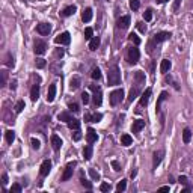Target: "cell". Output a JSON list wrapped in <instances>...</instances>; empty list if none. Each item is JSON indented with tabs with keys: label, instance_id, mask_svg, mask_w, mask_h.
<instances>
[{
	"label": "cell",
	"instance_id": "1",
	"mask_svg": "<svg viewBox=\"0 0 193 193\" xmlns=\"http://www.w3.org/2000/svg\"><path fill=\"white\" fill-rule=\"evenodd\" d=\"M107 83L109 86H116L121 83V73H119V68L118 65H113L109 68V73H107Z\"/></svg>",
	"mask_w": 193,
	"mask_h": 193
},
{
	"label": "cell",
	"instance_id": "2",
	"mask_svg": "<svg viewBox=\"0 0 193 193\" xmlns=\"http://www.w3.org/2000/svg\"><path fill=\"white\" fill-rule=\"evenodd\" d=\"M122 100H124V91L122 89H116L110 94V104L112 106H118Z\"/></svg>",
	"mask_w": 193,
	"mask_h": 193
},
{
	"label": "cell",
	"instance_id": "3",
	"mask_svg": "<svg viewBox=\"0 0 193 193\" xmlns=\"http://www.w3.org/2000/svg\"><path fill=\"white\" fill-rule=\"evenodd\" d=\"M139 57H140V51H139V48H137V47H131V48L128 50V62L134 65V64L139 62Z\"/></svg>",
	"mask_w": 193,
	"mask_h": 193
},
{
	"label": "cell",
	"instance_id": "4",
	"mask_svg": "<svg viewBox=\"0 0 193 193\" xmlns=\"http://www.w3.org/2000/svg\"><path fill=\"white\" fill-rule=\"evenodd\" d=\"M70 41H71L70 32H64V33H60V35H57V36L54 38V42H56V44H62V45H68Z\"/></svg>",
	"mask_w": 193,
	"mask_h": 193
},
{
	"label": "cell",
	"instance_id": "5",
	"mask_svg": "<svg viewBox=\"0 0 193 193\" xmlns=\"http://www.w3.org/2000/svg\"><path fill=\"white\" fill-rule=\"evenodd\" d=\"M74 167H76V161H73V163H68V164H67L65 172H64V175H62V181H68V180L73 177Z\"/></svg>",
	"mask_w": 193,
	"mask_h": 193
},
{
	"label": "cell",
	"instance_id": "6",
	"mask_svg": "<svg viewBox=\"0 0 193 193\" xmlns=\"http://www.w3.org/2000/svg\"><path fill=\"white\" fill-rule=\"evenodd\" d=\"M50 171H51V161H50V160H44L42 164H41L39 174H41L42 177H47V175L50 174Z\"/></svg>",
	"mask_w": 193,
	"mask_h": 193
},
{
	"label": "cell",
	"instance_id": "7",
	"mask_svg": "<svg viewBox=\"0 0 193 193\" xmlns=\"http://www.w3.org/2000/svg\"><path fill=\"white\" fill-rule=\"evenodd\" d=\"M50 140H51V146H53V150H54V151H59L60 146H62V140H60V137H59L57 134H51Z\"/></svg>",
	"mask_w": 193,
	"mask_h": 193
},
{
	"label": "cell",
	"instance_id": "8",
	"mask_svg": "<svg viewBox=\"0 0 193 193\" xmlns=\"http://www.w3.org/2000/svg\"><path fill=\"white\" fill-rule=\"evenodd\" d=\"M36 30H38L39 35H48L51 32V26L48 23H41V24H38Z\"/></svg>",
	"mask_w": 193,
	"mask_h": 193
},
{
	"label": "cell",
	"instance_id": "9",
	"mask_svg": "<svg viewBox=\"0 0 193 193\" xmlns=\"http://www.w3.org/2000/svg\"><path fill=\"white\" fill-rule=\"evenodd\" d=\"M86 140H88V143H94V142H97V140H98V134L95 133V130H94V128H88V133H86Z\"/></svg>",
	"mask_w": 193,
	"mask_h": 193
},
{
	"label": "cell",
	"instance_id": "10",
	"mask_svg": "<svg viewBox=\"0 0 193 193\" xmlns=\"http://www.w3.org/2000/svg\"><path fill=\"white\" fill-rule=\"evenodd\" d=\"M47 51V44L44 41H36L35 42V53L36 54H44Z\"/></svg>",
	"mask_w": 193,
	"mask_h": 193
},
{
	"label": "cell",
	"instance_id": "11",
	"mask_svg": "<svg viewBox=\"0 0 193 193\" xmlns=\"http://www.w3.org/2000/svg\"><path fill=\"white\" fill-rule=\"evenodd\" d=\"M172 36L169 32H158V33H155L154 35V42H163V41H166V39H169Z\"/></svg>",
	"mask_w": 193,
	"mask_h": 193
},
{
	"label": "cell",
	"instance_id": "12",
	"mask_svg": "<svg viewBox=\"0 0 193 193\" xmlns=\"http://www.w3.org/2000/svg\"><path fill=\"white\" fill-rule=\"evenodd\" d=\"M130 23H131L130 15H124V17H121V18L118 20V26H119L121 29H127V27L130 26Z\"/></svg>",
	"mask_w": 193,
	"mask_h": 193
},
{
	"label": "cell",
	"instance_id": "13",
	"mask_svg": "<svg viewBox=\"0 0 193 193\" xmlns=\"http://www.w3.org/2000/svg\"><path fill=\"white\" fill-rule=\"evenodd\" d=\"M143 127H145V121L137 119V121H134V122H133V125H131V131H133V133H139Z\"/></svg>",
	"mask_w": 193,
	"mask_h": 193
},
{
	"label": "cell",
	"instance_id": "14",
	"mask_svg": "<svg viewBox=\"0 0 193 193\" xmlns=\"http://www.w3.org/2000/svg\"><path fill=\"white\" fill-rule=\"evenodd\" d=\"M101 103H103V94H101V89L98 88L97 91H94V104L101 106Z\"/></svg>",
	"mask_w": 193,
	"mask_h": 193
},
{
	"label": "cell",
	"instance_id": "15",
	"mask_svg": "<svg viewBox=\"0 0 193 193\" xmlns=\"http://www.w3.org/2000/svg\"><path fill=\"white\" fill-rule=\"evenodd\" d=\"M150 97H151V88H148V89H146V91L142 94V97H140V106H142V107L148 104V101H150Z\"/></svg>",
	"mask_w": 193,
	"mask_h": 193
},
{
	"label": "cell",
	"instance_id": "16",
	"mask_svg": "<svg viewBox=\"0 0 193 193\" xmlns=\"http://www.w3.org/2000/svg\"><path fill=\"white\" fill-rule=\"evenodd\" d=\"M171 67H172L171 60H169V59H163V60H161V64H160V71H161L163 74H166V73L171 70Z\"/></svg>",
	"mask_w": 193,
	"mask_h": 193
},
{
	"label": "cell",
	"instance_id": "17",
	"mask_svg": "<svg viewBox=\"0 0 193 193\" xmlns=\"http://www.w3.org/2000/svg\"><path fill=\"white\" fill-rule=\"evenodd\" d=\"M76 11H77V8H76L74 5L67 6V8L62 11V17H71V15H74V14H76Z\"/></svg>",
	"mask_w": 193,
	"mask_h": 193
},
{
	"label": "cell",
	"instance_id": "18",
	"mask_svg": "<svg viewBox=\"0 0 193 193\" xmlns=\"http://www.w3.org/2000/svg\"><path fill=\"white\" fill-rule=\"evenodd\" d=\"M54 97H56V84H50L48 92H47V101L51 103L54 100Z\"/></svg>",
	"mask_w": 193,
	"mask_h": 193
},
{
	"label": "cell",
	"instance_id": "19",
	"mask_svg": "<svg viewBox=\"0 0 193 193\" xmlns=\"http://www.w3.org/2000/svg\"><path fill=\"white\" fill-rule=\"evenodd\" d=\"M163 155H164V153H163V151H155V153H154V160H153V166H154V167H157V166L161 163Z\"/></svg>",
	"mask_w": 193,
	"mask_h": 193
},
{
	"label": "cell",
	"instance_id": "20",
	"mask_svg": "<svg viewBox=\"0 0 193 193\" xmlns=\"http://www.w3.org/2000/svg\"><path fill=\"white\" fill-rule=\"evenodd\" d=\"M81 20H83L84 23H89V21L92 20V9H91V8H86V9L83 11V14H81Z\"/></svg>",
	"mask_w": 193,
	"mask_h": 193
},
{
	"label": "cell",
	"instance_id": "21",
	"mask_svg": "<svg viewBox=\"0 0 193 193\" xmlns=\"http://www.w3.org/2000/svg\"><path fill=\"white\" fill-rule=\"evenodd\" d=\"M39 97V84H33L32 89H30V98L32 101H36Z\"/></svg>",
	"mask_w": 193,
	"mask_h": 193
},
{
	"label": "cell",
	"instance_id": "22",
	"mask_svg": "<svg viewBox=\"0 0 193 193\" xmlns=\"http://www.w3.org/2000/svg\"><path fill=\"white\" fill-rule=\"evenodd\" d=\"M121 143H122L124 146H130V145L133 143L131 136H130V134H122V136H121Z\"/></svg>",
	"mask_w": 193,
	"mask_h": 193
},
{
	"label": "cell",
	"instance_id": "23",
	"mask_svg": "<svg viewBox=\"0 0 193 193\" xmlns=\"http://www.w3.org/2000/svg\"><path fill=\"white\" fill-rule=\"evenodd\" d=\"M98 47H100V38H98V36H95V38H92L89 41V50L95 51Z\"/></svg>",
	"mask_w": 193,
	"mask_h": 193
},
{
	"label": "cell",
	"instance_id": "24",
	"mask_svg": "<svg viewBox=\"0 0 193 193\" xmlns=\"http://www.w3.org/2000/svg\"><path fill=\"white\" fill-rule=\"evenodd\" d=\"M83 157L86 160H91V157H92V143H89L88 146L83 148Z\"/></svg>",
	"mask_w": 193,
	"mask_h": 193
},
{
	"label": "cell",
	"instance_id": "25",
	"mask_svg": "<svg viewBox=\"0 0 193 193\" xmlns=\"http://www.w3.org/2000/svg\"><path fill=\"white\" fill-rule=\"evenodd\" d=\"M190 140H192V131L189 128H184V131H183V142L189 143Z\"/></svg>",
	"mask_w": 193,
	"mask_h": 193
},
{
	"label": "cell",
	"instance_id": "26",
	"mask_svg": "<svg viewBox=\"0 0 193 193\" xmlns=\"http://www.w3.org/2000/svg\"><path fill=\"white\" fill-rule=\"evenodd\" d=\"M5 137H6V142H8V143H12V142L15 140V133H14V130H8V131L5 133Z\"/></svg>",
	"mask_w": 193,
	"mask_h": 193
},
{
	"label": "cell",
	"instance_id": "27",
	"mask_svg": "<svg viewBox=\"0 0 193 193\" xmlns=\"http://www.w3.org/2000/svg\"><path fill=\"white\" fill-rule=\"evenodd\" d=\"M166 98H167V92H164V91H163V92L160 94L158 100H157V112H160V106H161V103H163Z\"/></svg>",
	"mask_w": 193,
	"mask_h": 193
},
{
	"label": "cell",
	"instance_id": "28",
	"mask_svg": "<svg viewBox=\"0 0 193 193\" xmlns=\"http://www.w3.org/2000/svg\"><path fill=\"white\" fill-rule=\"evenodd\" d=\"M134 78H136V81H137L139 84L145 83V74H143L142 71H136V73H134Z\"/></svg>",
	"mask_w": 193,
	"mask_h": 193
},
{
	"label": "cell",
	"instance_id": "29",
	"mask_svg": "<svg viewBox=\"0 0 193 193\" xmlns=\"http://www.w3.org/2000/svg\"><path fill=\"white\" fill-rule=\"evenodd\" d=\"M68 127L71 128V130H80V121H77V119H71L70 122H68Z\"/></svg>",
	"mask_w": 193,
	"mask_h": 193
},
{
	"label": "cell",
	"instance_id": "30",
	"mask_svg": "<svg viewBox=\"0 0 193 193\" xmlns=\"http://www.w3.org/2000/svg\"><path fill=\"white\" fill-rule=\"evenodd\" d=\"M127 189V180H122V181H119L118 183V186H116V192L118 193H122L124 190Z\"/></svg>",
	"mask_w": 193,
	"mask_h": 193
},
{
	"label": "cell",
	"instance_id": "31",
	"mask_svg": "<svg viewBox=\"0 0 193 193\" xmlns=\"http://www.w3.org/2000/svg\"><path fill=\"white\" fill-rule=\"evenodd\" d=\"M59 121H64V122H70L73 118H71V115L68 113V112H62V113H59Z\"/></svg>",
	"mask_w": 193,
	"mask_h": 193
},
{
	"label": "cell",
	"instance_id": "32",
	"mask_svg": "<svg viewBox=\"0 0 193 193\" xmlns=\"http://www.w3.org/2000/svg\"><path fill=\"white\" fill-rule=\"evenodd\" d=\"M80 183H81V186H84L88 190H91V189H92V184H91V183H89V181H88V180L83 177V174L80 175Z\"/></svg>",
	"mask_w": 193,
	"mask_h": 193
},
{
	"label": "cell",
	"instance_id": "33",
	"mask_svg": "<svg viewBox=\"0 0 193 193\" xmlns=\"http://www.w3.org/2000/svg\"><path fill=\"white\" fill-rule=\"evenodd\" d=\"M137 94H139V91H137V88H133L131 91H130V95H128V101L131 103L136 97H137Z\"/></svg>",
	"mask_w": 193,
	"mask_h": 193
},
{
	"label": "cell",
	"instance_id": "34",
	"mask_svg": "<svg viewBox=\"0 0 193 193\" xmlns=\"http://www.w3.org/2000/svg\"><path fill=\"white\" fill-rule=\"evenodd\" d=\"M130 8L133 11H137L140 8V0H130Z\"/></svg>",
	"mask_w": 193,
	"mask_h": 193
},
{
	"label": "cell",
	"instance_id": "35",
	"mask_svg": "<svg viewBox=\"0 0 193 193\" xmlns=\"http://www.w3.org/2000/svg\"><path fill=\"white\" fill-rule=\"evenodd\" d=\"M91 76H92L94 80H100V78H101V71H100V68H94Z\"/></svg>",
	"mask_w": 193,
	"mask_h": 193
},
{
	"label": "cell",
	"instance_id": "36",
	"mask_svg": "<svg viewBox=\"0 0 193 193\" xmlns=\"http://www.w3.org/2000/svg\"><path fill=\"white\" fill-rule=\"evenodd\" d=\"M128 39H130V41H131L134 45H139V44H140V38H139L136 33H131V35L128 36Z\"/></svg>",
	"mask_w": 193,
	"mask_h": 193
},
{
	"label": "cell",
	"instance_id": "37",
	"mask_svg": "<svg viewBox=\"0 0 193 193\" xmlns=\"http://www.w3.org/2000/svg\"><path fill=\"white\" fill-rule=\"evenodd\" d=\"M24 106H26V104H24V101H23V100H20V101L17 103V106H15V112H17V113H21V112H23V109H24Z\"/></svg>",
	"mask_w": 193,
	"mask_h": 193
},
{
	"label": "cell",
	"instance_id": "38",
	"mask_svg": "<svg viewBox=\"0 0 193 193\" xmlns=\"http://www.w3.org/2000/svg\"><path fill=\"white\" fill-rule=\"evenodd\" d=\"M70 86H71V89H77L78 86H80V78L73 77L71 78V84H70Z\"/></svg>",
	"mask_w": 193,
	"mask_h": 193
},
{
	"label": "cell",
	"instance_id": "39",
	"mask_svg": "<svg viewBox=\"0 0 193 193\" xmlns=\"http://www.w3.org/2000/svg\"><path fill=\"white\" fill-rule=\"evenodd\" d=\"M143 18H145V21H151L153 20V11L151 9H146L143 12Z\"/></svg>",
	"mask_w": 193,
	"mask_h": 193
},
{
	"label": "cell",
	"instance_id": "40",
	"mask_svg": "<svg viewBox=\"0 0 193 193\" xmlns=\"http://www.w3.org/2000/svg\"><path fill=\"white\" fill-rule=\"evenodd\" d=\"M92 35H94V30H92L91 27H86V29H84V38L91 41V39H92Z\"/></svg>",
	"mask_w": 193,
	"mask_h": 193
},
{
	"label": "cell",
	"instance_id": "41",
	"mask_svg": "<svg viewBox=\"0 0 193 193\" xmlns=\"http://www.w3.org/2000/svg\"><path fill=\"white\" fill-rule=\"evenodd\" d=\"M89 175L92 177V180H95V181H98L100 180V174L95 171V169H89Z\"/></svg>",
	"mask_w": 193,
	"mask_h": 193
},
{
	"label": "cell",
	"instance_id": "42",
	"mask_svg": "<svg viewBox=\"0 0 193 193\" xmlns=\"http://www.w3.org/2000/svg\"><path fill=\"white\" fill-rule=\"evenodd\" d=\"M30 143H32V148H33V150H39V146H41L39 140H38V139H35V137H32V139H30Z\"/></svg>",
	"mask_w": 193,
	"mask_h": 193
},
{
	"label": "cell",
	"instance_id": "43",
	"mask_svg": "<svg viewBox=\"0 0 193 193\" xmlns=\"http://www.w3.org/2000/svg\"><path fill=\"white\" fill-rule=\"evenodd\" d=\"M68 107H70V110H71V112H74V113H77L78 110H80L77 103H70V104H68Z\"/></svg>",
	"mask_w": 193,
	"mask_h": 193
},
{
	"label": "cell",
	"instance_id": "44",
	"mask_svg": "<svg viewBox=\"0 0 193 193\" xmlns=\"http://www.w3.org/2000/svg\"><path fill=\"white\" fill-rule=\"evenodd\" d=\"M20 192H21V186H20V184H12L11 193H20Z\"/></svg>",
	"mask_w": 193,
	"mask_h": 193
},
{
	"label": "cell",
	"instance_id": "45",
	"mask_svg": "<svg viewBox=\"0 0 193 193\" xmlns=\"http://www.w3.org/2000/svg\"><path fill=\"white\" fill-rule=\"evenodd\" d=\"M100 190H101V192H109V190H110V184H107V183H101Z\"/></svg>",
	"mask_w": 193,
	"mask_h": 193
},
{
	"label": "cell",
	"instance_id": "46",
	"mask_svg": "<svg viewBox=\"0 0 193 193\" xmlns=\"http://www.w3.org/2000/svg\"><path fill=\"white\" fill-rule=\"evenodd\" d=\"M103 119V115L101 113H95V115H92V121L91 122H100Z\"/></svg>",
	"mask_w": 193,
	"mask_h": 193
},
{
	"label": "cell",
	"instance_id": "47",
	"mask_svg": "<svg viewBox=\"0 0 193 193\" xmlns=\"http://www.w3.org/2000/svg\"><path fill=\"white\" fill-rule=\"evenodd\" d=\"M45 59H36V68H44L45 67Z\"/></svg>",
	"mask_w": 193,
	"mask_h": 193
},
{
	"label": "cell",
	"instance_id": "48",
	"mask_svg": "<svg viewBox=\"0 0 193 193\" xmlns=\"http://www.w3.org/2000/svg\"><path fill=\"white\" fill-rule=\"evenodd\" d=\"M137 29H139V32H142V33H145L146 32V26L140 21V23H137Z\"/></svg>",
	"mask_w": 193,
	"mask_h": 193
},
{
	"label": "cell",
	"instance_id": "49",
	"mask_svg": "<svg viewBox=\"0 0 193 193\" xmlns=\"http://www.w3.org/2000/svg\"><path fill=\"white\" fill-rule=\"evenodd\" d=\"M81 101H83L84 104L89 103V94H88V92H83V94H81Z\"/></svg>",
	"mask_w": 193,
	"mask_h": 193
},
{
	"label": "cell",
	"instance_id": "50",
	"mask_svg": "<svg viewBox=\"0 0 193 193\" xmlns=\"http://www.w3.org/2000/svg\"><path fill=\"white\" fill-rule=\"evenodd\" d=\"M73 139L77 142V140H80L81 139V133H80V130H76V133H74V136H73Z\"/></svg>",
	"mask_w": 193,
	"mask_h": 193
},
{
	"label": "cell",
	"instance_id": "51",
	"mask_svg": "<svg viewBox=\"0 0 193 193\" xmlns=\"http://www.w3.org/2000/svg\"><path fill=\"white\" fill-rule=\"evenodd\" d=\"M6 65H8V67H14V57H12L11 54L8 56V60H6Z\"/></svg>",
	"mask_w": 193,
	"mask_h": 193
},
{
	"label": "cell",
	"instance_id": "52",
	"mask_svg": "<svg viewBox=\"0 0 193 193\" xmlns=\"http://www.w3.org/2000/svg\"><path fill=\"white\" fill-rule=\"evenodd\" d=\"M178 181L181 183V184H187L189 181H187V177H184V175H181L180 178H178Z\"/></svg>",
	"mask_w": 193,
	"mask_h": 193
},
{
	"label": "cell",
	"instance_id": "53",
	"mask_svg": "<svg viewBox=\"0 0 193 193\" xmlns=\"http://www.w3.org/2000/svg\"><path fill=\"white\" fill-rule=\"evenodd\" d=\"M180 3H181V0H175V2H174V12H177V11H178Z\"/></svg>",
	"mask_w": 193,
	"mask_h": 193
},
{
	"label": "cell",
	"instance_id": "54",
	"mask_svg": "<svg viewBox=\"0 0 193 193\" xmlns=\"http://www.w3.org/2000/svg\"><path fill=\"white\" fill-rule=\"evenodd\" d=\"M112 166H113V169H115V171H121V166H119V163H118L116 160L112 161Z\"/></svg>",
	"mask_w": 193,
	"mask_h": 193
},
{
	"label": "cell",
	"instance_id": "55",
	"mask_svg": "<svg viewBox=\"0 0 193 193\" xmlns=\"http://www.w3.org/2000/svg\"><path fill=\"white\" fill-rule=\"evenodd\" d=\"M9 88H11L12 91H15V89H17V80H12L11 84H9Z\"/></svg>",
	"mask_w": 193,
	"mask_h": 193
},
{
	"label": "cell",
	"instance_id": "56",
	"mask_svg": "<svg viewBox=\"0 0 193 193\" xmlns=\"http://www.w3.org/2000/svg\"><path fill=\"white\" fill-rule=\"evenodd\" d=\"M6 183H8V175H6V174H3V175H2V184L5 186Z\"/></svg>",
	"mask_w": 193,
	"mask_h": 193
},
{
	"label": "cell",
	"instance_id": "57",
	"mask_svg": "<svg viewBox=\"0 0 193 193\" xmlns=\"http://www.w3.org/2000/svg\"><path fill=\"white\" fill-rule=\"evenodd\" d=\"M6 83V71H2V84Z\"/></svg>",
	"mask_w": 193,
	"mask_h": 193
},
{
	"label": "cell",
	"instance_id": "58",
	"mask_svg": "<svg viewBox=\"0 0 193 193\" xmlns=\"http://www.w3.org/2000/svg\"><path fill=\"white\" fill-rule=\"evenodd\" d=\"M160 192H169V186H161L160 187Z\"/></svg>",
	"mask_w": 193,
	"mask_h": 193
},
{
	"label": "cell",
	"instance_id": "59",
	"mask_svg": "<svg viewBox=\"0 0 193 193\" xmlns=\"http://www.w3.org/2000/svg\"><path fill=\"white\" fill-rule=\"evenodd\" d=\"M84 121H92V115L86 113V115H84Z\"/></svg>",
	"mask_w": 193,
	"mask_h": 193
},
{
	"label": "cell",
	"instance_id": "60",
	"mask_svg": "<svg viewBox=\"0 0 193 193\" xmlns=\"http://www.w3.org/2000/svg\"><path fill=\"white\" fill-rule=\"evenodd\" d=\"M56 56H60V57H62V56H64V50H57V51H56Z\"/></svg>",
	"mask_w": 193,
	"mask_h": 193
},
{
	"label": "cell",
	"instance_id": "61",
	"mask_svg": "<svg viewBox=\"0 0 193 193\" xmlns=\"http://www.w3.org/2000/svg\"><path fill=\"white\" fill-rule=\"evenodd\" d=\"M190 192V189H189V187H186V189H183V190H181V193H189Z\"/></svg>",
	"mask_w": 193,
	"mask_h": 193
},
{
	"label": "cell",
	"instance_id": "62",
	"mask_svg": "<svg viewBox=\"0 0 193 193\" xmlns=\"http://www.w3.org/2000/svg\"><path fill=\"white\" fill-rule=\"evenodd\" d=\"M167 0H157V3H166Z\"/></svg>",
	"mask_w": 193,
	"mask_h": 193
}]
</instances>
